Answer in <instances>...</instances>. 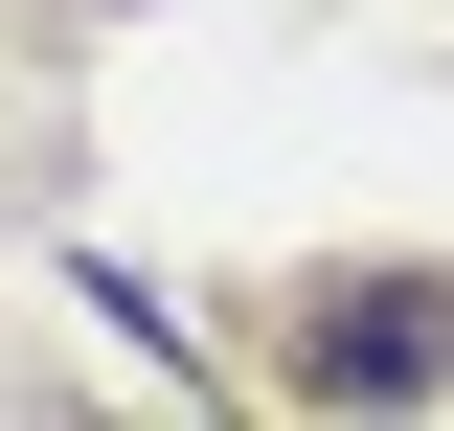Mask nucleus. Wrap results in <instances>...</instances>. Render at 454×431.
I'll return each instance as SVG.
<instances>
[{"label":"nucleus","mask_w":454,"mask_h":431,"mask_svg":"<svg viewBox=\"0 0 454 431\" xmlns=\"http://www.w3.org/2000/svg\"><path fill=\"white\" fill-rule=\"evenodd\" d=\"M432 364H454V295H364L295 341V386H432Z\"/></svg>","instance_id":"obj_1"}]
</instances>
